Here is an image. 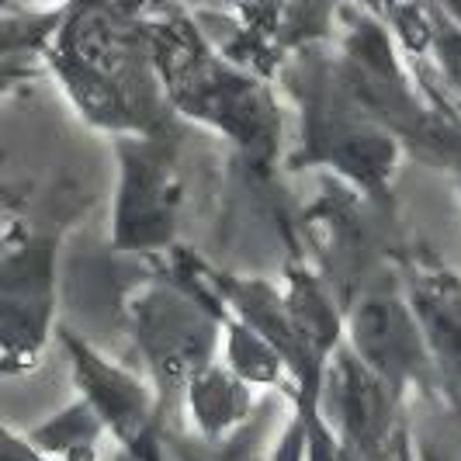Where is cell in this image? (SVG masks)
I'll return each mask as SVG.
<instances>
[{"label":"cell","mask_w":461,"mask_h":461,"mask_svg":"<svg viewBox=\"0 0 461 461\" xmlns=\"http://www.w3.org/2000/svg\"><path fill=\"white\" fill-rule=\"evenodd\" d=\"M46 32L49 22L42 18H0V63H11V56L39 46Z\"/></svg>","instance_id":"5b68a950"},{"label":"cell","mask_w":461,"mask_h":461,"mask_svg":"<svg viewBox=\"0 0 461 461\" xmlns=\"http://www.w3.org/2000/svg\"><path fill=\"white\" fill-rule=\"evenodd\" d=\"M0 461H49L46 451H39L32 440L14 438L11 430L0 427Z\"/></svg>","instance_id":"8992f818"},{"label":"cell","mask_w":461,"mask_h":461,"mask_svg":"<svg viewBox=\"0 0 461 461\" xmlns=\"http://www.w3.org/2000/svg\"><path fill=\"white\" fill-rule=\"evenodd\" d=\"M52 305V243L0 240V354L4 368L42 344Z\"/></svg>","instance_id":"6da1fadb"},{"label":"cell","mask_w":461,"mask_h":461,"mask_svg":"<svg viewBox=\"0 0 461 461\" xmlns=\"http://www.w3.org/2000/svg\"><path fill=\"white\" fill-rule=\"evenodd\" d=\"M142 326H146V340L153 347V357L167 371H191L205 357V347L212 340L205 320L194 316V309L181 299H153V309Z\"/></svg>","instance_id":"3957f363"},{"label":"cell","mask_w":461,"mask_h":461,"mask_svg":"<svg viewBox=\"0 0 461 461\" xmlns=\"http://www.w3.org/2000/svg\"><path fill=\"white\" fill-rule=\"evenodd\" d=\"M420 320L430 330V340H438L444 354L461 357V285L455 277L430 275L416 285Z\"/></svg>","instance_id":"277c9868"},{"label":"cell","mask_w":461,"mask_h":461,"mask_svg":"<svg viewBox=\"0 0 461 461\" xmlns=\"http://www.w3.org/2000/svg\"><path fill=\"white\" fill-rule=\"evenodd\" d=\"M354 344L382 382L399 385L423 365L420 326L410 320L402 302L375 295L354 312Z\"/></svg>","instance_id":"7a4b0ae2"},{"label":"cell","mask_w":461,"mask_h":461,"mask_svg":"<svg viewBox=\"0 0 461 461\" xmlns=\"http://www.w3.org/2000/svg\"><path fill=\"white\" fill-rule=\"evenodd\" d=\"M22 77V69H18V63H0V94L7 91L14 80Z\"/></svg>","instance_id":"52a82bcc"}]
</instances>
